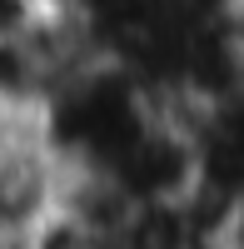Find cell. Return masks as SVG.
Returning a JSON list of instances; mask_svg holds the SVG:
<instances>
[{"mask_svg":"<svg viewBox=\"0 0 244 249\" xmlns=\"http://www.w3.org/2000/svg\"><path fill=\"white\" fill-rule=\"evenodd\" d=\"M65 160L50 150L40 115L0 130V244H35V230L60 204Z\"/></svg>","mask_w":244,"mask_h":249,"instance_id":"6da1fadb","label":"cell"}]
</instances>
